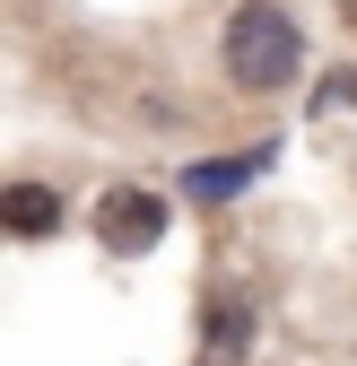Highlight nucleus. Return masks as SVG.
Returning a JSON list of instances; mask_svg holds the SVG:
<instances>
[{
    "mask_svg": "<svg viewBox=\"0 0 357 366\" xmlns=\"http://www.w3.org/2000/svg\"><path fill=\"white\" fill-rule=\"evenodd\" d=\"M305 61V35L288 9H271V0H244V9L227 18V79L253 87V97H271V87H288Z\"/></svg>",
    "mask_w": 357,
    "mask_h": 366,
    "instance_id": "1",
    "label": "nucleus"
},
{
    "mask_svg": "<svg viewBox=\"0 0 357 366\" xmlns=\"http://www.w3.org/2000/svg\"><path fill=\"white\" fill-rule=\"evenodd\" d=\"M166 236V201L140 192V183H114V192L96 201V244L105 253H149Z\"/></svg>",
    "mask_w": 357,
    "mask_h": 366,
    "instance_id": "2",
    "label": "nucleus"
},
{
    "mask_svg": "<svg viewBox=\"0 0 357 366\" xmlns=\"http://www.w3.org/2000/svg\"><path fill=\"white\" fill-rule=\"evenodd\" d=\"M271 166V149H244V157H201L183 183H192V201H227V192H244V174H261Z\"/></svg>",
    "mask_w": 357,
    "mask_h": 366,
    "instance_id": "3",
    "label": "nucleus"
},
{
    "mask_svg": "<svg viewBox=\"0 0 357 366\" xmlns=\"http://www.w3.org/2000/svg\"><path fill=\"white\" fill-rule=\"evenodd\" d=\"M0 218H9V236H53L61 201L44 192V183H9V201H0Z\"/></svg>",
    "mask_w": 357,
    "mask_h": 366,
    "instance_id": "4",
    "label": "nucleus"
},
{
    "mask_svg": "<svg viewBox=\"0 0 357 366\" xmlns=\"http://www.w3.org/2000/svg\"><path fill=\"white\" fill-rule=\"evenodd\" d=\"M209 323H218V340L201 349V366H227V357L244 349V305H218V314H209Z\"/></svg>",
    "mask_w": 357,
    "mask_h": 366,
    "instance_id": "5",
    "label": "nucleus"
},
{
    "mask_svg": "<svg viewBox=\"0 0 357 366\" xmlns=\"http://www.w3.org/2000/svg\"><path fill=\"white\" fill-rule=\"evenodd\" d=\"M348 105H357V70H331L314 87V114H348Z\"/></svg>",
    "mask_w": 357,
    "mask_h": 366,
    "instance_id": "6",
    "label": "nucleus"
},
{
    "mask_svg": "<svg viewBox=\"0 0 357 366\" xmlns=\"http://www.w3.org/2000/svg\"><path fill=\"white\" fill-rule=\"evenodd\" d=\"M340 18H348V26H357V0H340Z\"/></svg>",
    "mask_w": 357,
    "mask_h": 366,
    "instance_id": "7",
    "label": "nucleus"
}]
</instances>
